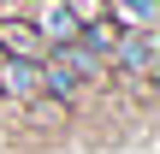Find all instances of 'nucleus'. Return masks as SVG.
<instances>
[{
	"mask_svg": "<svg viewBox=\"0 0 160 154\" xmlns=\"http://www.w3.org/2000/svg\"><path fill=\"white\" fill-rule=\"evenodd\" d=\"M30 30L42 36V47H65V42H77V12L65 6V0H42L36 12H30Z\"/></svg>",
	"mask_w": 160,
	"mask_h": 154,
	"instance_id": "nucleus-2",
	"label": "nucleus"
},
{
	"mask_svg": "<svg viewBox=\"0 0 160 154\" xmlns=\"http://www.w3.org/2000/svg\"><path fill=\"white\" fill-rule=\"evenodd\" d=\"M113 65L131 71V77H148V71L160 65V36L154 30H125V36L113 42Z\"/></svg>",
	"mask_w": 160,
	"mask_h": 154,
	"instance_id": "nucleus-1",
	"label": "nucleus"
},
{
	"mask_svg": "<svg viewBox=\"0 0 160 154\" xmlns=\"http://www.w3.org/2000/svg\"><path fill=\"white\" fill-rule=\"evenodd\" d=\"M101 6H113L107 18H119L125 30H154L160 24V0H101Z\"/></svg>",
	"mask_w": 160,
	"mask_h": 154,
	"instance_id": "nucleus-5",
	"label": "nucleus"
},
{
	"mask_svg": "<svg viewBox=\"0 0 160 154\" xmlns=\"http://www.w3.org/2000/svg\"><path fill=\"white\" fill-rule=\"evenodd\" d=\"M42 95V59H6L0 53V101H36Z\"/></svg>",
	"mask_w": 160,
	"mask_h": 154,
	"instance_id": "nucleus-3",
	"label": "nucleus"
},
{
	"mask_svg": "<svg viewBox=\"0 0 160 154\" xmlns=\"http://www.w3.org/2000/svg\"><path fill=\"white\" fill-rule=\"evenodd\" d=\"M0 53L6 59H42V36L30 30V18H0Z\"/></svg>",
	"mask_w": 160,
	"mask_h": 154,
	"instance_id": "nucleus-4",
	"label": "nucleus"
}]
</instances>
